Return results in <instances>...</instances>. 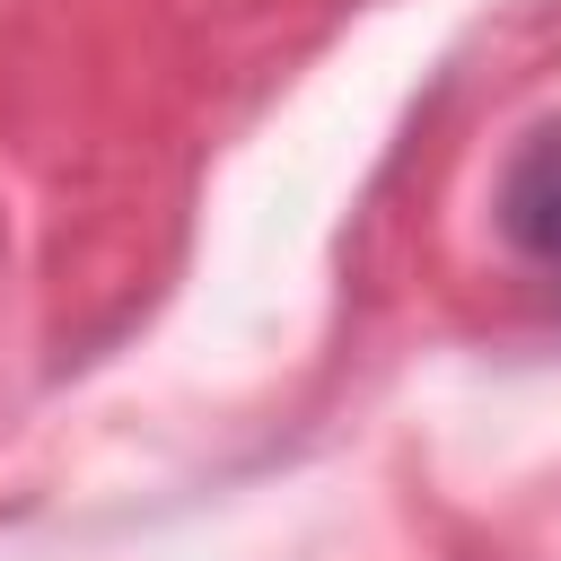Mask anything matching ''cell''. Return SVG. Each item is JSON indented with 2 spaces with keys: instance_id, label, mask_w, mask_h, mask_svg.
<instances>
[{
  "instance_id": "6da1fadb",
  "label": "cell",
  "mask_w": 561,
  "mask_h": 561,
  "mask_svg": "<svg viewBox=\"0 0 561 561\" xmlns=\"http://www.w3.org/2000/svg\"><path fill=\"white\" fill-rule=\"evenodd\" d=\"M491 219H500L508 254L561 289V114H552V123H535V131L500 158Z\"/></svg>"
}]
</instances>
